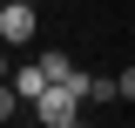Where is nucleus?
<instances>
[{"label":"nucleus","mask_w":135,"mask_h":128,"mask_svg":"<svg viewBox=\"0 0 135 128\" xmlns=\"http://www.w3.org/2000/svg\"><path fill=\"white\" fill-rule=\"evenodd\" d=\"M0 88H14V67H7V54H0Z\"/></svg>","instance_id":"7"},{"label":"nucleus","mask_w":135,"mask_h":128,"mask_svg":"<svg viewBox=\"0 0 135 128\" xmlns=\"http://www.w3.org/2000/svg\"><path fill=\"white\" fill-rule=\"evenodd\" d=\"M115 81H122V95H128V101H135V67H122V74H115Z\"/></svg>","instance_id":"6"},{"label":"nucleus","mask_w":135,"mask_h":128,"mask_svg":"<svg viewBox=\"0 0 135 128\" xmlns=\"http://www.w3.org/2000/svg\"><path fill=\"white\" fill-rule=\"evenodd\" d=\"M74 128H88V121H74Z\"/></svg>","instance_id":"8"},{"label":"nucleus","mask_w":135,"mask_h":128,"mask_svg":"<svg viewBox=\"0 0 135 128\" xmlns=\"http://www.w3.org/2000/svg\"><path fill=\"white\" fill-rule=\"evenodd\" d=\"M14 95L20 101H41L47 95V74H41V67H14Z\"/></svg>","instance_id":"4"},{"label":"nucleus","mask_w":135,"mask_h":128,"mask_svg":"<svg viewBox=\"0 0 135 128\" xmlns=\"http://www.w3.org/2000/svg\"><path fill=\"white\" fill-rule=\"evenodd\" d=\"M34 27H41V14H34L27 0H7V7H0V41H7V47L34 41Z\"/></svg>","instance_id":"2"},{"label":"nucleus","mask_w":135,"mask_h":128,"mask_svg":"<svg viewBox=\"0 0 135 128\" xmlns=\"http://www.w3.org/2000/svg\"><path fill=\"white\" fill-rule=\"evenodd\" d=\"M14 108H20V95H14V88H0V121H7Z\"/></svg>","instance_id":"5"},{"label":"nucleus","mask_w":135,"mask_h":128,"mask_svg":"<svg viewBox=\"0 0 135 128\" xmlns=\"http://www.w3.org/2000/svg\"><path fill=\"white\" fill-rule=\"evenodd\" d=\"M34 67H41V74H47V88H61V81H74V74H81V67L68 61L61 47H41V61H34Z\"/></svg>","instance_id":"3"},{"label":"nucleus","mask_w":135,"mask_h":128,"mask_svg":"<svg viewBox=\"0 0 135 128\" xmlns=\"http://www.w3.org/2000/svg\"><path fill=\"white\" fill-rule=\"evenodd\" d=\"M81 101H88V74H74V81H61V88H47L34 101V115H41V128H74L81 121Z\"/></svg>","instance_id":"1"}]
</instances>
